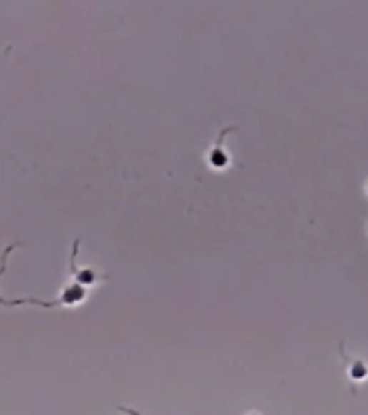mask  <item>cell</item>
I'll return each mask as SVG.
<instances>
[{
  "mask_svg": "<svg viewBox=\"0 0 368 415\" xmlns=\"http://www.w3.org/2000/svg\"><path fill=\"white\" fill-rule=\"evenodd\" d=\"M22 244L16 242V244H9L3 256H0V277H3L5 269H7V260H9V254L16 251V249H20ZM89 292L91 288L81 284L76 277H71L69 284L59 292V296L54 301H41V299H5V296H0V305L3 307H20V305H37V307H81L87 299H89Z\"/></svg>",
  "mask_w": 368,
  "mask_h": 415,
  "instance_id": "obj_1",
  "label": "cell"
},
{
  "mask_svg": "<svg viewBox=\"0 0 368 415\" xmlns=\"http://www.w3.org/2000/svg\"><path fill=\"white\" fill-rule=\"evenodd\" d=\"M338 353H340V359H342L344 376H347V381L351 383V391L355 394L359 385L368 383V361H366L364 357H351V355L347 353L342 340L338 342Z\"/></svg>",
  "mask_w": 368,
  "mask_h": 415,
  "instance_id": "obj_3",
  "label": "cell"
},
{
  "mask_svg": "<svg viewBox=\"0 0 368 415\" xmlns=\"http://www.w3.org/2000/svg\"><path fill=\"white\" fill-rule=\"evenodd\" d=\"M239 128L237 126H228V128H221L214 143L208 147L206 151V164H208V169H212L214 174H224L232 167V156L230 151L226 149V136L230 132H237Z\"/></svg>",
  "mask_w": 368,
  "mask_h": 415,
  "instance_id": "obj_2",
  "label": "cell"
},
{
  "mask_svg": "<svg viewBox=\"0 0 368 415\" xmlns=\"http://www.w3.org/2000/svg\"><path fill=\"white\" fill-rule=\"evenodd\" d=\"M364 191H366V195H368V182H366V186H364Z\"/></svg>",
  "mask_w": 368,
  "mask_h": 415,
  "instance_id": "obj_4",
  "label": "cell"
}]
</instances>
